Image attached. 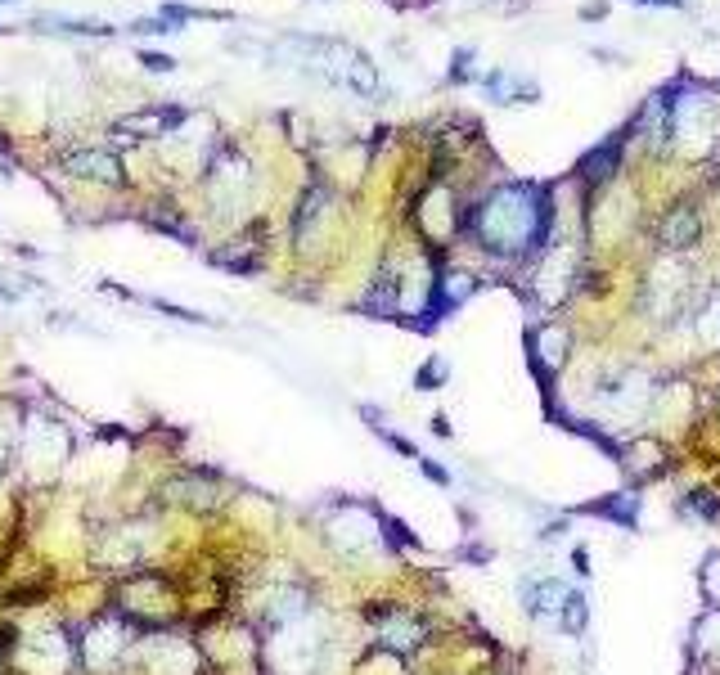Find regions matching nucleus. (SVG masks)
<instances>
[{"label":"nucleus","mask_w":720,"mask_h":675,"mask_svg":"<svg viewBox=\"0 0 720 675\" xmlns=\"http://www.w3.org/2000/svg\"><path fill=\"white\" fill-rule=\"evenodd\" d=\"M149 225H153V230H162V234H171V239H180V243H194V225L180 221V216L153 212V216H149Z\"/></svg>","instance_id":"nucleus-23"},{"label":"nucleus","mask_w":720,"mask_h":675,"mask_svg":"<svg viewBox=\"0 0 720 675\" xmlns=\"http://www.w3.org/2000/svg\"><path fill=\"white\" fill-rule=\"evenodd\" d=\"M635 131V126H626V131H612L603 144H594L590 153L581 158V180L585 185H603V180L617 171V162H621V149H626V135Z\"/></svg>","instance_id":"nucleus-15"},{"label":"nucleus","mask_w":720,"mask_h":675,"mask_svg":"<svg viewBox=\"0 0 720 675\" xmlns=\"http://www.w3.org/2000/svg\"><path fill=\"white\" fill-rule=\"evenodd\" d=\"M144 666L149 675H194L198 671V653L189 639H176V635H158L140 648Z\"/></svg>","instance_id":"nucleus-8"},{"label":"nucleus","mask_w":720,"mask_h":675,"mask_svg":"<svg viewBox=\"0 0 720 675\" xmlns=\"http://www.w3.org/2000/svg\"><path fill=\"white\" fill-rule=\"evenodd\" d=\"M324 203H329V189H324V185H311V189L302 194V203H297V216H293L297 239H302V234L311 230V225L324 216Z\"/></svg>","instance_id":"nucleus-20"},{"label":"nucleus","mask_w":720,"mask_h":675,"mask_svg":"<svg viewBox=\"0 0 720 675\" xmlns=\"http://www.w3.org/2000/svg\"><path fill=\"white\" fill-rule=\"evenodd\" d=\"M477 72H473V50H455L450 54V81L455 86H464V81H473Z\"/></svg>","instance_id":"nucleus-26"},{"label":"nucleus","mask_w":720,"mask_h":675,"mask_svg":"<svg viewBox=\"0 0 720 675\" xmlns=\"http://www.w3.org/2000/svg\"><path fill=\"white\" fill-rule=\"evenodd\" d=\"M585 626H590V603H585L581 590H572L563 612H558V630H563V635H585Z\"/></svg>","instance_id":"nucleus-21"},{"label":"nucleus","mask_w":720,"mask_h":675,"mask_svg":"<svg viewBox=\"0 0 720 675\" xmlns=\"http://www.w3.org/2000/svg\"><path fill=\"white\" fill-rule=\"evenodd\" d=\"M185 122V108L180 104H162V108H144V113H126L113 122L117 135H131V140H162L176 126Z\"/></svg>","instance_id":"nucleus-10"},{"label":"nucleus","mask_w":720,"mask_h":675,"mask_svg":"<svg viewBox=\"0 0 720 675\" xmlns=\"http://www.w3.org/2000/svg\"><path fill=\"white\" fill-rule=\"evenodd\" d=\"M365 311H369V315H383V320H387V315L401 311V284H396V279L387 275V270L374 279V288L365 293Z\"/></svg>","instance_id":"nucleus-18"},{"label":"nucleus","mask_w":720,"mask_h":675,"mask_svg":"<svg viewBox=\"0 0 720 675\" xmlns=\"http://www.w3.org/2000/svg\"><path fill=\"white\" fill-rule=\"evenodd\" d=\"M18 657L32 675H68L77 644L63 630H32L27 639H18Z\"/></svg>","instance_id":"nucleus-4"},{"label":"nucleus","mask_w":720,"mask_h":675,"mask_svg":"<svg viewBox=\"0 0 720 675\" xmlns=\"http://www.w3.org/2000/svg\"><path fill=\"white\" fill-rule=\"evenodd\" d=\"M140 63H144L149 72H171V68H176V59H167V54H158V50H144Z\"/></svg>","instance_id":"nucleus-28"},{"label":"nucleus","mask_w":720,"mask_h":675,"mask_svg":"<svg viewBox=\"0 0 720 675\" xmlns=\"http://www.w3.org/2000/svg\"><path fill=\"white\" fill-rule=\"evenodd\" d=\"M419 468H423V477L428 482H437V486H450V473L441 464H432V459H419Z\"/></svg>","instance_id":"nucleus-29"},{"label":"nucleus","mask_w":720,"mask_h":675,"mask_svg":"<svg viewBox=\"0 0 720 675\" xmlns=\"http://www.w3.org/2000/svg\"><path fill=\"white\" fill-rule=\"evenodd\" d=\"M59 167L77 180H95V185H122V162L108 149H68Z\"/></svg>","instance_id":"nucleus-11"},{"label":"nucleus","mask_w":720,"mask_h":675,"mask_svg":"<svg viewBox=\"0 0 720 675\" xmlns=\"http://www.w3.org/2000/svg\"><path fill=\"white\" fill-rule=\"evenodd\" d=\"M684 509L698 513V518H707V522H720V504L711 500V491H689L684 495Z\"/></svg>","instance_id":"nucleus-25"},{"label":"nucleus","mask_w":720,"mask_h":675,"mask_svg":"<svg viewBox=\"0 0 720 675\" xmlns=\"http://www.w3.org/2000/svg\"><path fill=\"white\" fill-rule=\"evenodd\" d=\"M603 14H608V5H603V0H594V5L581 9V18H603Z\"/></svg>","instance_id":"nucleus-32"},{"label":"nucleus","mask_w":720,"mask_h":675,"mask_svg":"<svg viewBox=\"0 0 720 675\" xmlns=\"http://www.w3.org/2000/svg\"><path fill=\"white\" fill-rule=\"evenodd\" d=\"M248 189H252V167L243 162V153L221 149L212 158V176H207V194H212V203L225 212V207L243 203V198H248Z\"/></svg>","instance_id":"nucleus-5"},{"label":"nucleus","mask_w":720,"mask_h":675,"mask_svg":"<svg viewBox=\"0 0 720 675\" xmlns=\"http://www.w3.org/2000/svg\"><path fill=\"white\" fill-rule=\"evenodd\" d=\"M122 648H126V630H122V621H113V617L95 621V626L86 630V639H77V653H81V662H86L90 671L108 666Z\"/></svg>","instance_id":"nucleus-12"},{"label":"nucleus","mask_w":720,"mask_h":675,"mask_svg":"<svg viewBox=\"0 0 720 675\" xmlns=\"http://www.w3.org/2000/svg\"><path fill=\"white\" fill-rule=\"evenodd\" d=\"M9 648H14V635H9V630H0V662H5Z\"/></svg>","instance_id":"nucleus-34"},{"label":"nucleus","mask_w":720,"mask_h":675,"mask_svg":"<svg viewBox=\"0 0 720 675\" xmlns=\"http://www.w3.org/2000/svg\"><path fill=\"white\" fill-rule=\"evenodd\" d=\"M653 396H657L653 374H644V369H621V374L603 378L594 401L603 405L608 419H639V414L653 405Z\"/></svg>","instance_id":"nucleus-3"},{"label":"nucleus","mask_w":720,"mask_h":675,"mask_svg":"<svg viewBox=\"0 0 720 675\" xmlns=\"http://www.w3.org/2000/svg\"><path fill=\"white\" fill-rule=\"evenodd\" d=\"M567 329L563 324H540L536 333H531V351H536V365H549V374L554 369H563V360H567Z\"/></svg>","instance_id":"nucleus-16"},{"label":"nucleus","mask_w":720,"mask_h":675,"mask_svg":"<svg viewBox=\"0 0 720 675\" xmlns=\"http://www.w3.org/2000/svg\"><path fill=\"white\" fill-rule=\"evenodd\" d=\"M567 585L558 581V576H549V572H540V576H522V585H518V603H522V612L527 617H558L563 612V603H567Z\"/></svg>","instance_id":"nucleus-9"},{"label":"nucleus","mask_w":720,"mask_h":675,"mask_svg":"<svg viewBox=\"0 0 720 675\" xmlns=\"http://www.w3.org/2000/svg\"><path fill=\"white\" fill-rule=\"evenodd\" d=\"M630 5H666V9H684V0H630Z\"/></svg>","instance_id":"nucleus-33"},{"label":"nucleus","mask_w":720,"mask_h":675,"mask_svg":"<svg viewBox=\"0 0 720 675\" xmlns=\"http://www.w3.org/2000/svg\"><path fill=\"white\" fill-rule=\"evenodd\" d=\"M432 432H437V437H450V419L446 414H432V423H428Z\"/></svg>","instance_id":"nucleus-31"},{"label":"nucleus","mask_w":720,"mask_h":675,"mask_svg":"<svg viewBox=\"0 0 720 675\" xmlns=\"http://www.w3.org/2000/svg\"><path fill=\"white\" fill-rule=\"evenodd\" d=\"M698 320H693V329H698V338L707 342V347H720V284L707 293V302L698 306Z\"/></svg>","instance_id":"nucleus-19"},{"label":"nucleus","mask_w":720,"mask_h":675,"mask_svg":"<svg viewBox=\"0 0 720 675\" xmlns=\"http://www.w3.org/2000/svg\"><path fill=\"white\" fill-rule=\"evenodd\" d=\"M576 275H581L576 248H545V261H540V270H536V297L545 306L563 302V297L576 288Z\"/></svg>","instance_id":"nucleus-6"},{"label":"nucleus","mask_w":720,"mask_h":675,"mask_svg":"<svg viewBox=\"0 0 720 675\" xmlns=\"http://www.w3.org/2000/svg\"><path fill=\"white\" fill-rule=\"evenodd\" d=\"M702 599L711 603V608H720V554L707 558V567H702Z\"/></svg>","instance_id":"nucleus-24"},{"label":"nucleus","mask_w":720,"mask_h":675,"mask_svg":"<svg viewBox=\"0 0 720 675\" xmlns=\"http://www.w3.org/2000/svg\"><path fill=\"white\" fill-rule=\"evenodd\" d=\"M698 234H702L698 207H689V203L671 207V212L657 221V243H662V252H689L693 243H698Z\"/></svg>","instance_id":"nucleus-14"},{"label":"nucleus","mask_w":720,"mask_h":675,"mask_svg":"<svg viewBox=\"0 0 720 675\" xmlns=\"http://www.w3.org/2000/svg\"><path fill=\"white\" fill-rule=\"evenodd\" d=\"M279 50L293 54L297 68L324 77L329 86L351 90L356 99H374L378 72H374V63H369V54H360L356 45L333 41V36H284V41H279Z\"/></svg>","instance_id":"nucleus-2"},{"label":"nucleus","mask_w":720,"mask_h":675,"mask_svg":"<svg viewBox=\"0 0 720 675\" xmlns=\"http://www.w3.org/2000/svg\"><path fill=\"white\" fill-rule=\"evenodd\" d=\"M446 374H450V365L441 356H428L419 365V374H414V387H419V392H432V387H441L446 383Z\"/></svg>","instance_id":"nucleus-22"},{"label":"nucleus","mask_w":720,"mask_h":675,"mask_svg":"<svg viewBox=\"0 0 720 675\" xmlns=\"http://www.w3.org/2000/svg\"><path fill=\"white\" fill-rule=\"evenodd\" d=\"M468 230L491 257H527L554 248V194L531 180L495 185L477 207H468Z\"/></svg>","instance_id":"nucleus-1"},{"label":"nucleus","mask_w":720,"mask_h":675,"mask_svg":"<svg viewBox=\"0 0 720 675\" xmlns=\"http://www.w3.org/2000/svg\"><path fill=\"white\" fill-rule=\"evenodd\" d=\"M374 639H378V648L405 657L428 639V626H423V617H414V612H405V608H383V612H374Z\"/></svg>","instance_id":"nucleus-7"},{"label":"nucleus","mask_w":720,"mask_h":675,"mask_svg":"<svg viewBox=\"0 0 720 675\" xmlns=\"http://www.w3.org/2000/svg\"><path fill=\"white\" fill-rule=\"evenodd\" d=\"M572 572L576 576H590V549H585V545L572 549Z\"/></svg>","instance_id":"nucleus-30"},{"label":"nucleus","mask_w":720,"mask_h":675,"mask_svg":"<svg viewBox=\"0 0 720 675\" xmlns=\"http://www.w3.org/2000/svg\"><path fill=\"white\" fill-rule=\"evenodd\" d=\"M378 432H383V441H387V446H392V450H401L405 459H423V455H419V446H414L410 437H401V432H387V428H378Z\"/></svg>","instance_id":"nucleus-27"},{"label":"nucleus","mask_w":720,"mask_h":675,"mask_svg":"<svg viewBox=\"0 0 720 675\" xmlns=\"http://www.w3.org/2000/svg\"><path fill=\"white\" fill-rule=\"evenodd\" d=\"M212 266H225V270H234V275H252V270L261 266L257 243H252V239H234V243H225V248H216V252H212Z\"/></svg>","instance_id":"nucleus-17"},{"label":"nucleus","mask_w":720,"mask_h":675,"mask_svg":"<svg viewBox=\"0 0 720 675\" xmlns=\"http://www.w3.org/2000/svg\"><path fill=\"white\" fill-rule=\"evenodd\" d=\"M477 288V279L468 275V270H446V275H437L432 279V288H428V306H423V315H432V320H446L455 306H464L468 302V293Z\"/></svg>","instance_id":"nucleus-13"}]
</instances>
